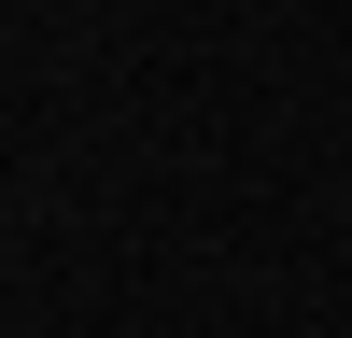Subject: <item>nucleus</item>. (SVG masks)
<instances>
[]
</instances>
